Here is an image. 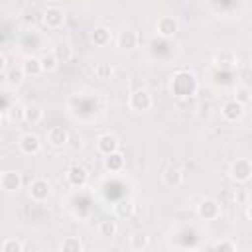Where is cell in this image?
Segmentation results:
<instances>
[{
    "label": "cell",
    "instance_id": "6da1fadb",
    "mask_svg": "<svg viewBox=\"0 0 252 252\" xmlns=\"http://www.w3.org/2000/svg\"><path fill=\"white\" fill-rule=\"evenodd\" d=\"M169 89H171V93H173L177 98H189V96H193V94L197 93L199 81H197V77H195L191 71L181 69V71H177V73L171 77Z\"/></svg>",
    "mask_w": 252,
    "mask_h": 252
},
{
    "label": "cell",
    "instance_id": "7a4b0ae2",
    "mask_svg": "<svg viewBox=\"0 0 252 252\" xmlns=\"http://www.w3.org/2000/svg\"><path fill=\"white\" fill-rule=\"evenodd\" d=\"M228 175L232 181L236 183H248L252 177V163L248 158H236L230 167H228Z\"/></svg>",
    "mask_w": 252,
    "mask_h": 252
},
{
    "label": "cell",
    "instance_id": "3957f363",
    "mask_svg": "<svg viewBox=\"0 0 252 252\" xmlns=\"http://www.w3.org/2000/svg\"><path fill=\"white\" fill-rule=\"evenodd\" d=\"M154 100H152V94L144 89H138V91H132L128 94V108L134 110V112H148L152 108Z\"/></svg>",
    "mask_w": 252,
    "mask_h": 252
},
{
    "label": "cell",
    "instance_id": "277c9868",
    "mask_svg": "<svg viewBox=\"0 0 252 252\" xmlns=\"http://www.w3.org/2000/svg\"><path fill=\"white\" fill-rule=\"evenodd\" d=\"M197 215L203 220H217L220 217V203L213 197H205L197 205Z\"/></svg>",
    "mask_w": 252,
    "mask_h": 252
},
{
    "label": "cell",
    "instance_id": "5b68a950",
    "mask_svg": "<svg viewBox=\"0 0 252 252\" xmlns=\"http://www.w3.org/2000/svg\"><path fill=\"white\" fill-rule=\"evenodd\" d=\"M41 22L47 30H59L65 24V12L59 6H47L41 14Z\"/></svg>",
    "mask_w": 252,
    "mask_h": 252
},
{
    "label": "cell",
    "instance_id": "8992f818",
    "mask_svg": "<svg viewBox=\"0 0 252 252\" xmlns=\"http://www.w3.org/2000/svg\"><path fill=\"white\" fill-rule=\"evenodd\" d=\"M179 32V22L175 16H161L156 22V33L163 39H171Z\"/></svg>",
    "mask_w": 252,
    "mask_h": 252
},
{
    "label": "cell",
    "instance_id": "52a82bcc",
    "mask_svg": "<svg viewBox=\"0 0 252 252\" xmlns=\"http://www.w3.org/2000/svg\"><path fill=\"white\" fill-rule=\"evenodd\" d=\"M65 179H67V183H69L71 187L81 189V187H85L87 181H89V171H87V167H83V165H79V163H73V165L67 167Z\"/></svg>",
    "mask_w": 252,
    "mask_h": 252
},
{
    "label": "cell",
    "instance_id": "ba28073f",
    "mask_svg": "<svg viewBox=\"0 0 252 252\" xmlns=\"http://www.w3.org/2000/svg\"><path fill=\"white\" fill-rule=\"evenodd\" d=\"M28 193H30V199H32V201H35V203H43V201H47L49 195H51V185H49L47 179L37 177V179H33V181L30 183Z\"/></svg>",
    "mask_w": 252,
    "mask_h": 252
},
{
    "label": "cell",
    "instance_id": "9c48e42d",
    "mask_svg": "<svg viewBox=\"0 0 252 252\" xmlns=\"http://www.w3.org/2000/svg\"><path fill=\"white\" fill-rule=\"evenodd\" d=\"M18 148L24 156H35L41 152V140L37 134H32V132H26L20 136L18 140Z\"/></svg>",
    "mask_w": 252,
    "mask_h": 252
},
{
    "label": "cell",
    "instance_id": "30bf717a",
    "mask_svg": "<svg viewBox=\"0 0 252 252\" xmlns=\"http://www.w3.org/2000/svg\"><path fill=\"white\" fill-rule=\"evenodd\" d=\"M0 189L4 193H18L22 189V175L14 169H6L0 173Z\"/></svg>",
    "mask_w": 252,
    "mask_h": 252
},
{
    "label": "cell",
    "instance_id": "8fae6325",
    "mask_svg": "<svg viewBox=\"0 0 252 252\" xmlns=\"http://www.w3.org/2000/svg\"><path fill=\"white\" fill-rule=\"evenodd\" d=\"M120 150V142H118V138L114 136V134H110V132H104V134H100L98 138H96V152L100 154V156H110V154H114V152H118Z\"/></svg>",
    "mask_w": 252,
    "mask_h": 252
},
{
    "label": "cell",
    "instance_id": "7c38bea8",
    "mask_svg": "<svg viewBox=\"0 0 252 252\" xmlns=\"http://www.w3.org/2000/svg\"><path fill=\"white\" fill-rule=\"evenodd\" d=\"M116 43H118V47H120V49H124V51H132V49H136V47H138V43H140L138 32H136V30H132V28H124V30L118 33Z\"/></svg>",
    "mask_w": 252,
    "mask_h": 252
},
{
    "label": "cell",
    "instance_id": "4fadbf2b",
    "mask_svg": "<svg viewBox=\"0 0 252 252\" xmlns=\"http://www.w3.org/2000/svg\"><path fill=\"white\" fill-rule=\"evenodd\" d=\"M244 108H246V106H242V104H238L234 98H230V100H226V102L220 106V114H222V118H224L226 122H238V120L244 116Z\"/></svg>",
    "mask_w": 252,
    "mask_h": 252
},
{
    "label": "cell",
    "instance_id": "5bb4252c",
    "mask_svg": "<svg viewBox=\"0 0 252 252\" xmlns=\"http://www.w3.org/2000/svg\"><path fill=\"white\" fill-rule=\"evenodd\" d=\"M47 142L53 148H63L69 144V132L63 126H51L47 130Z\"/></svg>",
    "mask_w": 252,
    "mask_h": 252
},
{
    "label": "cell",
    "instance_id": "9a60e30c",
    "mask_svg": "<svg viewBox=\"0 0 252 252\" xmlns=\"http://www.w3.org/2000/svg\"><path fill=\"white\" fill-rule=\"evenodd\" d=\"M20 69H22L24 77H39V75L43 73L41 63H39V57H35V55H28V57H24Z\"/></svg>",
    "mask_w": 252,
    "mask_h": 252
},
{
    "label": "cell",
    "instance_id": "2e32d148",
    "mask_svg": "<svg viewBox=\"0 0 252 252\" xmlns=\"http://www.w3.org/2000/svg\"><path fill=\"white\" fill-rule=\"evenodd\" d=\"M112 41V32L110 28L106 26H96L93 32H91V43L96 45V47H104Z\"/></svg>",
    "mask_w": 252,
    "mask_h": 252
},
{
    "label": "cell",
    "instance_id": "e0dca14e",
    "mask_svg": "<svg viewBox=\"0 0 252 252\" xmlns=\"http://www.w3.org/2000/svg\"><path fill=\"white\" fill-rule=\"evenodd\" d=\"M161 181H163L167 187L175 189V187H179V185L183 183V173H181L175 165H167V167L161 171Z\"/></svg>",
    "mask_w": 252,
    "mask_h": 252
},
{
    "label": "cell",
    "instance_id": "ac0fdd59",
    "mask_svg": "<svg viewBox=\"0 0 252 252\" xmlns=\"http://www.w3.org/2000/svg\"><path fill=\"white\" fill-rule=\"evenodd\" d=\"M213 63H215L217 67H220V69H230V67L236 65V53L230 51V49H220V51L215 53Z\"/></svg>",
    "mask_w": 252,
    "mask_h": 252
},
{
    "label": "cell",
    "instance_id": "d6986e66",
    "mask_svg": "<svg viewBox=\"0 0 252 252\" xmlns=\"http://www.w3.org/2000/svg\"><path fill=\"white\" fill-rule=\"evenodd\" d=\"M128 244H130V248L134 252H144L148 248V244H150V236L144 230H134L130 234V238H128Z\"/></svg>",
    "mask_w": 252,
    "mask_h": 252
},
{
    "label": "cell",
    "instance_id": "ffe728a7",
    "mask_svg": "<svg viewBox=\"0 0 252 252\" xmlns=\"http://www.w3.org/2000/svg\"><path fill=\"white\" fill-rule=\"evenodd\" d=\"M102 165H104L106 171H110V173H118V171L124 169V156H122L120 152H114V154H110V156L104 158Z\"/></svg>",
    "mask_w": 252,
    "mask_h": 252
},
{
    "label": "cell",
    "instance_id": "44dd1931",
    "mask_svg": "<svg viewBox=\"0 0 252 252\" xmlns=\"http://www.w3.org/2000/svg\"><path fill=\"white\" fill-rule=\"evenodd\" d=\"M96 230H98V234H100L102 238H112V236H116V232H118V224H116L114 219H104V220L98 222Z\"/></svg>",
    "mask_w": 252,
    "mask_h": 252
},
{
    "label": "cell",
    "instance_id": "7402d4cb",
    "mask_svg": "<svg viewBox=\"0 0 252 252\" xmlns=\"http://www.w3.org/2000/svg\"><path fill=\"white\" fill-rule=\"evenodd\" d=\"M132 213H134V203L128 201V199H122V201H118L114 205V217L116 219H122V220L124 219H130Z\"/></svg>",
    "mask_w": 252,
    "mask_h": 252
},
{
    "label": "cell",
    "instance_id": "603a6c76",
    "mask_svg": "<svg viewBox=\"0 0 252 252\" xmlns=\"http://www.w3.org/2000/svg\"><path fill=\"white\" fill-rule=\"evenodd\" d=\"M24 120L30 124H39L43 120V110L37 104H30L24 108Z\"/></svg>",
    "mask_w": 252,
    "mask_h": 252
},
{
    "label": "cell",
    "instance_id": "cb8c5ba5",
    "mask_svg": "<svg viewBox=\"0 0 252 252\" xmlns=\"http://www.w3.org/2000/svg\"><path fill=\"white\" fill-rule=\"evenodd\" d=\"M53 55H55V59L61 63H65V61H69L71 57H73V47H71V43H67V41H61V43H57L55 45V49H53Z\"/></svg>",
    "mask_w": 252,
    "mask_h": 252
},
{
    "label": "cell",
    "instance_id": "d4e9b609",
    "mask_svg": "<svg viewBox=\"0 0 252 252\" xmlns=\"http://www.w3.org/2000/svg\"><path fill=\"white\" fill-rule=\"evenodd\" d=\"M59 250L61 252H83V242L77 236H67V238H63Z\"/></svg>",
    "mask_w": 252,
    "mask_h": 252
},
{
    "label": "cell",
    "instance_id": "484cf974",
    "mask_svg": "<svg viewBox=\"0 0 252 252\" xmlns=\"http://www.w3.org/2000/svg\"><path fill=\"white\" fill-rule=\"evenodd\" d=\"M39 63H41V69H43V73H45V71H55V69H57V65H59V61L55 59L53 51H47V53H43V55L39 57Z\"/></svg>",
    "mask_w": 252,
    "mask_h": 252
},
{
    "label": "cell",
    "instance_id": "4316f807",
    "mask_svg": "<svg viewBox=\"0 0 252 252\" xmlns=\"http://www.w3.org/2000/svg\"><path fill=\"white\" fill-rule=\"evenodd\" d=\"M24 108L26 106H22V104H10L8 106V110H6V118L10 120V122H22L24 120Z\"/></svg>",
    "mask_w": 252,
    "mask_h": 252
},
{
    "label": "cell",
    "instance_id": "83f0119b",
    "mask_svg": "<svg viewBox=\"0 0 252 252\" xmlns=\"http://www.w3.org/2000/svg\"><path fill=\"white\" fill-rule=\"evenodd\" d=\"M0 252H24V244L18 238H6L0 246Z\"/></svg>",
    "mask_w": 252,
    "mask_h": 252
},
{
    "label": "cell",
    "instance_id": "f1b7e54d",
    "mask_svg": "<svg viewBox=\"0 0 252 252\" xmlns=\"http://www.w3.org/2000/svg\"><path fill=\"white\" fill-rule=\"evenodd\" d=\"M250 89L248 87H236V91H234V100L238 102V104H242V106H246L248 102H250Z\"/></svg>",
    "mask_w": 252,
    "mask_h": 252
},
{
    "label": "cell",
    "instance_id": "f546056e",
    "mask_svg": "<svg viewBox=\"0 0 252 252\" xmlns=\"http://www.w3.org/2000/svg\"><path fill=\"white\" fill-rule=\"evenodd\" d=\"M215 252H236V246H234L232 240L222 238V240H219V242L215 244Z\"/></svg>",
    "mask_w": 252,
    "mask_h": 252
},
{
    "label": "cell",
    "instance_id": "4dcf8cb0",
    "mask_svg": "<svg viewBox=\"0 0 252 252\" xmlns=\"http://www.w3.org/2000/svg\"><path fill=\"white\" fill-rule=\"evenodd\" d=\"M8 81H10L12 85H18V83H22V81H24V73H22V69H20V67H16V69H10V71H8Z\"/></svg>",
    "mask_w": 252,
    "mask_h": 252
},
{
    "label": "cell",
    "instance_id": "1f68e13d",
    "mask_svg": "<svg viewBox=\"0 0 252 252\" xmlns=\"http://www.w3.org/2000/svg\"><path fill=\"white\" fill-rule=\"evenodd\" d=\"M94 73H96L100 79H106V77L112 73V67H108L106 63H98V65H96V69H94Z\"/></svg>",
    "mask_w": 252,
    "mask_h": 252
},
{
    "label": "cell",
    "instance_id": "d6a6232c",
    "mask_svg": "<svg viewBox=\"0 0 252 252\" xmlns=\"http://www.w3.org/2000/svg\"><path fill=\"white\" fill-rule=\"evenodd\" d=\"M4 69H6V57H4V53L0 51V75L4 73Z\"/></svg>",
    "mask_w": 252,
    "mask_h": 252
}]
</instances>
